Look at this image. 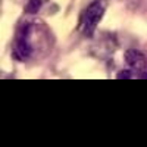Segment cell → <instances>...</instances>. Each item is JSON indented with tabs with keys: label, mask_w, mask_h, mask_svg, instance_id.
I'll list each match as a JSON object with an SVG mask.
<instances>
[{
	"label": "cell",
	"mask_w": 147,
	"mask_h": 147,
	"mask_svg": "<svg viewBox=\"0 0 147 147\" xmlns=\"http://www.w3.org/2000/svg\"><path fill=\"white\" fill-rule=\"evenodd\" d=\"M105 13V6L102 2H93L87 10H85V15H84V25H85V30L91 31L97 24L100 22L102 16Z\"/></svg>",
	"instance_id": "obj_1"
},
{
	"label": "cell",
	"mask_w": 147,
	"mask_h": 147,
	"mask_svg": "<svg viewBox=\"0 0 147 147\" xmlns=\"http://www.w3.org/2000/svg\"><path fill=\"white\" fill-rule=\"evenodd\" d=\"M16 52L22 56V57H28L31 55V46L28 43V38H27V31L22 34V37L18 40L16 43Z\"/></svg>",
	"instance_id": "obj_2"
},
{
	"label": "cell",
	"mask_w": 147,
	"mask_h": 147,
	"mask_svg": "<svg viewBox=\"0 0 147 147\" xmlns=\"http://www.w3.org/2000/svg\"><path fill=\"white\" fill-rule=\"evenodd\" d=\"M143 53L138 52V50H134V49H129V50L125 52V62L131 66H138L141 62H143Z\"/></svg>",
	"instance_id": "obj_3"
},
{
	"label": "cell",
	"mask_w": 147,
	"mask_h": 147,
	"mask_svg": "<svg viewBox=\"0 0 147 147\" xmlns=\"http://www.w3.org/2000/svg\"><path fill=\"white\" fill-rule=\"evenodd\" d=\"M41 5H43V0H28L25 12H27V13L34 15V13H37V12L41 9Z\"/></svg>",
	"instance_id": "obj_4"
},
{
	"label": "cell",
	"mask_w": 147,
	"mask_h": 147,
	"mask_svg": "<svg viewBox=\"0 0 147 147\" xmlns=\"http://www.w3.org/2000/svg\"><path fill=\"white\" fill-rule=\"evenodd\" d=\"M131 71H121V72H118V80H128V78H131Z\"/></svg>",
	"instance_id": "obj_5"
}]
</instances>
